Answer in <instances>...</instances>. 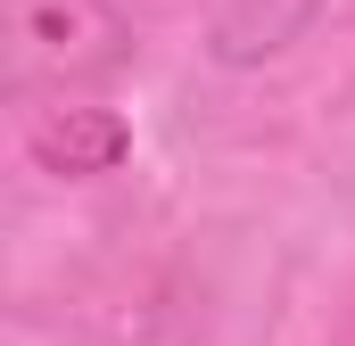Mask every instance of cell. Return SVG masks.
I'll return each instance as SVG.
<instances>
[{"label": "cell", "mask_w": 355, "mask_h": 346, "mask_svg": "<svg viewBox=\"0 0 355 346\" xmlns=\"http://www.w3.org/2000/svg\"><path fill=\"white\" fill-rule=\"evenodd\" d=\"M141 50L132 17L116 0H8V91L17 99H67L83 83L124 75Z\"/></svg>", "instance_id": "6da1fadb"}, {"label": "cell", "mask_w": 355, "mask_h": 346, "mask_svg": "<svg viewBox=\"0 0 355 346\" xmlns=\"http://www.w3.org/2000/svg\"><path fill=\"white\" fill-rule=\"evenodd\" d=\"M25 157L58 181H99L132 157V124L116 107H91V99H58V107H33L25 124Z\"/></svg>", "instance_id": "7a4b0ae2"}, {"label": "cell", "mask_w": 355, "mask_h": 346, "mask_svg": "<svg viewBox=\"0 0 355 346\" xmlns=\"http://www.w3.org/2000/svg\"><path fill=\"white\" fill-rule=\"evenodd\" d=\"M314 17H322V0H223L215 25H207V58L223 75H248L281 50H297L314 33Z\"/></svg>", "instance_id": "3957f363"}]
</instances>
